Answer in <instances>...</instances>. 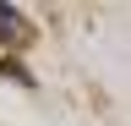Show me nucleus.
Here are the masks:
<instances>
[{
  "instance_id": "nucleus-1",
  "label": "nucleus",
  "mask_w": 131,
  "mask_h": 126,
  "mask_svg": "<svg viewBox=\"0 0 131 126\" xmlns=\"http://www.w3.org/2000/svg\"><path fill=\"white\" fill-rule=\"evenodd\" d=\"M0 44H27V22L16 6H0Z\"/></svg>"
}]
</instances>
